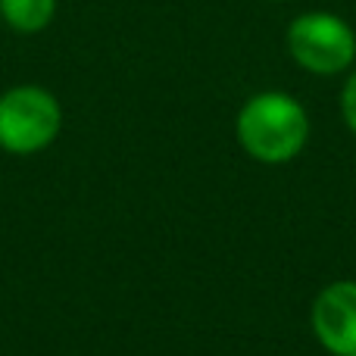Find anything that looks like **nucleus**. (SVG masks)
Listing matches in <instances>:
<instances>
[{"mask_svg":"<svg viewBox=\"0 0 356 356\" xmlns=\"http://www.w3.org/2000/svg\"><path fill=\"white\" fill-rule=\"evenodd\" d=\"M313 334L332 356H356V282H334L313 303Z\"/></svg>","mask_w":356,"mask_h":356,"instance_id":"nucleus-4","label":"nucleus"},{"mask_svg":"<svg viewBox=\"0 0 356 356\" xmlns=\"http://www.w3.org/2000/svg\"><path fill=\"white\" fill-rule=\"evenodd\" d=\"M288 54L313 75L347 72L356 60V31L338 13H300L288 25Z\"/></svg>","mask_w":356,"mask_h":356,"instance_id":"nucleus-3","label":"nucleus"},{"mask_svg":"<svg viewBox=\"0 0 356 356\" xmlns=\"http://www.w3.org/2000/svg\"><path fill=\"white\" fill-rule=\"evenodd\" d=\"M341 116H344V125L356 135V69L347 75L344 91H341Z\"/></svg>","mask_w":356,"mask_h":356,"instance_id":"nucleus-6","label":"nucleus"},{"mask_svg":"<svg viewBox=\"0 0 356 356\" xmlns=\"http://www.w3.org/2000/svg\"><path fill=\"white\" fill-rule=\"evenodd\" d=\"M63 129V106L47 88L16 85L0 94V150L16 156L41 154Z\"/></svg>","mask_w":356,"mask_h":356,"instance_id":"nucleus-2","label":"nucleus"},{"mask_svg":"<svg viewBox=\"0 0 356 356\" xmlns=\"http://www.w3.org/2000/svg\"><path fill=\"white\" fill-rule=\"evenodd\" d=\"M272 3H284V0H272Z\"/></svg>","mask_w":356,"mask_h":356,"instance_id":"nucleus-7","label":"nucleus"},{"mask_svg":"<svg viewBox=\"0 0 356 356\" xmlns=\"http://www.w3.org/2000/svg\"><path fill=\"white\" fill-rule=\"evenodd\" d=\"M234 131L247 156L266 166H282L307 147L309 116L291 94L259 91L241 106Z\"/></svg>","mask_w":356,"mask_h":356,"instance_id":"nucleus-1","label":"nucleus"},{"mask_svg":"<svg viewBox=\"0 0 356 356\" xmlns=\"http://www.w3.org/2000/svg\"><path fill=\"white\" fill-rule=\"evenodd\" d=\"M0 16L19 35H38L56 16V0H0Z\"/></svg>","mask_w":356,"mask_h":356,"instance_id":"nucleus-5","label":"nucleus"}]
</instances>
